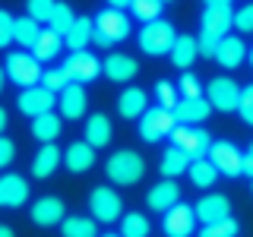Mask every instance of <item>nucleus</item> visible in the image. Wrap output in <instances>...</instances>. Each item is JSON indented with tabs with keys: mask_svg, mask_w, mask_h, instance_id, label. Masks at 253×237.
Returning a JSON list of instances; mask_svg holds the SVG:
<instances>
[{
	"mask_svg": "<svg viewBox=\"0 0 253 237\" xmlns=\"http://www.w3.org/2000/svg\"><path fill=\"white\" fill-rule=\"evenodd\" d=\"M206 6H231V0H203Z\"/></svg>",
	"mask_w": 253,
	"mask_h": 237,
	"instance_id": "obj_49",
	"label": "nucleus"
},
{
	"mask_svg": "<svg viewBox=\"0 0 253 237\" xmlns=\"http://www.w3.org/2000/svg\"><path fill=\"white\" fill-rule=\"evenodd\" d=\"M54 6H57V0H26V10L35 22H51Z\"/></svg>",
	"mask_w": 253,
	"mask_h": 237,
	"instance_id": "obj_39",
	"label": "nucleus"
},
{
	"mask_svg": "<svg viewBox=\"0 0 253 237\" xmlns=\"http://www.w3.org/2000/svg\"><path fill=\"white\" fill-rule=\"evenodd\" d=\"M32 221L38 228H54V225H63L67 218V205H63L60 196H42V199L32 202Z\"/></svg>",
	"mask_w": 253,
	"mask_h": 237,
	"instance_id": "obj_13",
	"label": "nucleus"
},
{
	"mask_svg": "<svg viewBox=\"0 0 253 237\" xmlns=\"http://www.w3.org/2000/svg\"><path fill=\"white\" fill-rule=\"evenodd\" d=\"M250 193H253V180H250Z\"/></svg>",
	"mask_w": 253,
	"mask_h": 237,
	"instance_id": "obj_55",
	"label": "nucleus"
},
{
	"mask_svg": "<svg viewBox=\"0 0 253 237\" xmlns=\"http://www.w3.org/2000/svg\"><path fill=\"white\" fill-rule=\"evenodd\" d=\"M0 237H16V231L10 225H0Z\"/></svg>",
	"mask_w": 253,
	"mask_h": 237,
	"instance_id": "obj_50",
	"label": "nucleus"
},
{
	"mask_svg": "<svg viewBox=\"0 0 253 237\" xmlns=\"http://www.w3.org/2000/svg\"><path fill=\"white\" fill-rule=\"evenodd\" d=\"M193 209H196V221H203V225H215V221L231 218V199L221 193H206Z\"/></svg>",
	"mask_w": 253,
	"mask_h": 237,
	"instance_id": "obj_15",
	"label": "nucleus"
},
{
	"mask_svg": "<svg viewBox=\"0 0 253 237\" xmlns=\"http://www.w3.org/2000/svg\"><path fill=\"white\" fill-rule=\"evenodd\" d=\"M206 158H209V161L215 164V171L225 174V177H241L244 174V152L234 146V142H228V139L212 142V149H209Z\"/></svg>",
	"mask_w": 253,
	"mask_h": 237,
	"instance_id": "obj_11",
	"label": "nucleus"
},
{
	"mask_svg": "<svg viewBox=\"0 0 253 237\" xmlns=\"http://www.w3.org/2000/svg\"><path fill=\"white\" fill-rule=\"evenodd\" d=\"M121 237H149V218L142 212H126L121 218Z\"/></svg>",
	"mask_w": 253,
	"mask_h": 237,
	"instance_id": "obj_35",
	"label": "nucleus"
},
{
	"mask_svg": "<svg viewBox=\"0 0 253 237\" xmlns=\"http://www.w3.org/2000/svg\"><path fill=\"white\" fill-rule=\"evenodd\" d=\"M146 111H149V95L142 89H136V85H126L121 92V98H117V114L124 120H139Z\"/></svg>",
	"mask_w": 253,
	"mask_h": 237,
	"instance_id": "obj_20",
	"label": "nucleus"
},
{
	"mask_svg": "<svg viewBox=\"0 0 253 237\" xmlns=\"http://www.w3.org/2000/svg\"><path fill=\"white\" fill-rule=\"evenodd\" d=\"M16 108H19L22 117H42L57 108V95L44 85H32V89H22L16 95Z\"/></svg>",
	"mask_w": 253,
	"mask_h": 237,
	"instance_id": "obj_9",
	"label": "nucleus"
},
{
	"mask_svg": "<svg viewBox=\"0 0 253 237\" xmlns=\"http://www.w3.org/2000/svg\"><path fill=\"white\" fill-rule=\"evenodd\" d=\"M3 70H6V79L19 85V92L32 89V85H42V76H44L42 60H38L32 51H13L10 57H6Z\"/></svg>",
	"mask_w": 253,
	"mask_h": 237,
	"instance_id": "obj_2",
	"label": "nucleus"
},
{
	"mask_svg": "<svg viewBox=\"0 0 253 237\" xmlns=\"http://www.w3.org/2000/svg\"><path fill=\"white\" fill-rule=\"evenodd\" d=\"M38 35H42V22H35L29 13L16 19V26H13V41L19 44L22 51H32V47H35V41H38Z\"/></svg>",
	"mask_w": 253,
	"mask_h": 237,
	"instance_id": "obj_28",
	"label": "nucleus"
},
{
	"mask_svg": "<svg viewBox=\"0 0 253 237\" xmlns=\"http://www.w3.org/2000/svg\"><path fill=\"white\" fill-rule=\"evenodd\" d=\"M101 73H105L111 82H130V79L139 73V60H133L130 54H108Z\"/></svg>",
	"mask_w": 253,
	"mask_h": 237,
	"instance_id": "obj_22",
	"label": "nucleus"
},
{
	"mask_svg": "<svg viewBox=\"0 0 253 237\" xmlns=\"http://www.w3.org/2000/svg\"><path fill=\"white\" fill-rule=\"evenodd\" d=\"M180 202V187H177V180H162V184H155L152 190L146 193V205L152 212H168L174 209V205Z\"/></svg>",
	"mask_w": 253,
	"mask_h": 237,
	"instance_id": "obj_19",
	"label": "nucleus"
},
{
	"mask_svg": "<svg viewBox=\"0 0 253 237\" xmlns=\"http://www.w3.org/2000/svg\"><path fill=\"white\" fill-rule=\"evenodd\" d=\"M92 35H95V19H89V16H76V22H73V29H70V35L63 38V44L70 47V54L85 51V47L92 44Z\"/></svg>",
	"mask_w": 253,
	"mask_h": 237,
	"instance_id": "obj_26",
	"label": "nucleus"
},
{
	"mask_svg": "<svg viewBox=\"0 0 253 237\" xmlns=\"http://www.w3.org/2000/svg\"><path fill=\"white\" fill-rule=\"evenodd\" d=\"M244 60H247V44H244V38H237V35L221 38L218 51H215V63H221L225 70H234V67H241Z\"/></svg>",
	"mask_w": 253,
	"mask_h": 237,
	"instance_id": "obj_24",
	"label": "nucleus"
},
{
	"mask_svg": "<svg viewBox=\"0 0 253 237\" xmlns=\"http://www.w3.org/2000/svg\"><path fill=\"white\" fill-rule=\"evenodd\" d=\"M29 184L19 174H0V209H22L29 202Z\"/></svg>",
	"mask_w": 253,
	"mask_h": 237,
	"instance_id": "obj_14",
	"label": "nucleus"
},
{
	"mask_svg": "<svg viewBox=\"0 0 253 237\" xmlns=\"http://www.w3.org/2000/svg\"><path fill=\"white\" fill-rule=\"evenodd\" d=\"M130 35V19H126L124 10H101L95 16V35H92V44L98 47H114L117 41Z\"/></svg>",
	"mask_w": 253,
	"mask_h": 237,
	"instance_id": "obj_4",
	"label": "nucleus"
},
{
	"mask_svg": "<svg viewBox=\"0 0 253 237\" xmlns=\"http://www.w3.org/2000/svg\"><path fill=\"white\" fill-rule=\"evenodd\" d=\"M218 41H221V38L209 35V32H200V38H196V44H200V54H203V57H215Z\"/></svg>",
	"mask_w": 253,
	"mask_h": 237,
	"instance_id": "obj_45",
	"label": "nucleus"
},
{
	"mask_svg": "<svg viewBox=\"0 0 253 237\" xmlns=\"http://www.w3.org/2000/svg\"><path fill=\"white\" fill-rule=\"evenodd\" d=\"M200 26H203V32H209V35L225 38L228 32L234 29V10L231 6H206Z\"/></svg>",
	"mask_w": 253,
	"mask_h": 237,
	"instance_id": "obj_18",
	"label": "nucleus"
},
{
	"mask_svg": "<svg viewBox=\"0 0 253 237\" xmlns=\"http://www.w3.org/2000/svg\"><path fill=\"white\" fill-rule=\"evenodd\" d=\"M89 212L95 221H101V225H111V221H121L124 215V199L117 190L111 187H95L89 193Z\"/></svg>",
	"mask_w": 253,
	"mask_h": 237,
	"instance_id": "obj_7",
	"label": "nucleus"
},
{
	"mask_svg": "<svg viewBox=\"0 0 253 237\" xmlns=\"http://www.w3.org/2000/svg\"><path fill=\"white\" fill-rule=\"evenodd\" d=\"M63 168L70 174H85L95 168V149L89 142H70L67 149H63Z\"/></svg>",
	"mask_w": 253,
	"mask_h": 237,
	"instance_id": "obj_17",
	"label": "nucleus"
},
{
	"mask_svg": "<svg viewBox=\"0 0 253 237\" xmlns=\"http://www.w3.org/2000/svg\"><path fill=\"white\" fill-rule=\"evenodd\" d=\"M63 70H67L70 82L85 85V82H92V79L101 76V70H105V60H98L92 51H73L67 60H63Z\"/></svg>",
	"mask_w": 253,
	"mask_h": 237,
	"instance_id": "obj_10",
	"label": "nucleus"
},
{
	"mask_svg": "<svg viewBox=\"0 0 253 237\" xmlns=\"http://www.w3.org/2000/svg\"><path fill=\"white\" fill-rule=\"evenodd\" d=\"M200 237H237V221L225 218V221H215V225H203Z\"/></svg>",
	"mask_w": 253,
	"mask_h": 237,
	"instance_id": "obj_41",
	"label": "nucleus"
},
{
	"mask_svg": "<svg viewBox=\"0 0 253 237\" xmlns=\"http://www.w3.org/2000/svg\"><path fill=\"white\" fill-rule=\"evenodd\" d=\"M171 146L180 149L190 161H200V158L209 155L212 136L203 130V126H184V123H177V126H174V133H171Z\"/></svg>",
	"mask_w": 253,
	"mask_h": 237,
	"instance_id": "obj_6",
	"label": "nucleus"
},
{
	"mask_svg": "<svg viewBox=\"0 0 253 237\" xmlns=\"http://www.w3.org/2000/svg\"><path fill=\"white\" fill-rule=\"evenodd\" d=\"M60 126H63V120L54 114V111L51 114H42V117H32V136L44 146V142H54L60 136Z\"/></svg>",
	"mask_w": 253,
	"mask_h": 237,
	"instance_id": "obj_30",
	"label": "nucleus"
},
{
	"mask_svg": "<svg viewBox=\"0 0 253 237\" xmlns=\"http://www.w3.org/2000/svg\"><path fill=\"white\" fill-rule=\"evenodd\" d=\"M101 237H121V234H101Z\"/></svg>",
	"mask_w": 253,
	"mask_h": 237,
	"instance_id": "obj_54",
	"label": "nucleus"
},
{
	"mask_svg": "<svg viewBox=\"0 0 253 237\" xmlns=\"http://www.w3.org/2000/svg\"><path fill=\"white\" fill-rule=\"evenodd\" d=\"M206 101L212 105V111L231 114V111H237V105H241V85L228 76H215L206 85Z\"/></svg>",
	"mask_w": 253,
	"mask_h": 237,
	"instance_id": "obj_8",
	"label": "nucleus"
},
{
	"mask_svg": "<svg viewBox=\"0 0 253 237\" xmlns=\"http://www.w3.org/2000/svg\"><path fill=\"white\" fill-rule=\"evenodd\" d=\"M13 26H16V19L6 10H0V47H6L13 41Z\"/></svg>",
	"mask_w": 253,
	"mask_h": 237,
	"instance_id": "obj_44",
	"label": "nucleus"
},
{
	"mask_svg": "<svg viewBox=\"0 0 253 237\" xmlns=\"http://www.w3.org/2000/svg\"><path fill=\"white\" fill-rule=\"evenodd\" d=\"M177 92H180V98H203V85L196 79V73L184 70V76L177 79Z\"/></svg>",
	"mask_w": 253,
	"mask_h": 237,
	"instance_id": "obj_40",
	"label": "nucleus"
},
{
	"mask_svg": "<svg viewBox=\"0 0 253 237\" xmlns=\"http://www.w3.org/2000/svg\"><path fill=\"white\" fill-rule=\"evenodd\" d=\"M42 85H44V89H51L54 95H60V92L70 85V76H67V70H63V67H51V70H44V76H42Z\"/></svg>",
	"mask_w": 253,
	"mask_h": 237,
	"instance_id": "obj_38",
	"label": "nucleus"
},
{
	"mask_svg": "<svg viewBox=\"0 0 253 237\" xmlns=\"http://www.w3.org/2000/svg\"><path fill=\"white\" fill-rule=\"evenodd\" d=\"M158 168H162L165 180H177L180 174H187V171H190V158L180 152V149L168 146V149L162 152V164H158Z\"/></svg>",
	"mask_w": 253,
	"mask_h": 237,
	"instance_id": "obj_29",
	"label": "nucleus"
},
{
	"mask_svg": "<svg viewBox=\"0 0 253 237\" xmlns=\"http://www.w3.org/2000/svg\"><path fill=\"white\" fill-rule=\"evenodd\" d=\"M177 101H180L177 85H174L171 79H158V82H155V105L174 111V108H177Z\"/></svg>",
	"mask_w": 253,
	"mask_h": 237,
	"instance_id": "obj_37",
	"label": "nucleus"
},
{
	"mask_svg": "<svg viewBox=\"0 0 253 237\" xmlns=\"http://www.w3.org/2000/svg\"><path fill=\"white\" fill-rule=\"evenodd\" d=\"M247 63H250V67H253V47H250V51H247Z\"/></svg>",
	"mask_w": 253,
	"mask_h": 237,
	"instance_id": "obj_53",
	"label": "nucleus"
},
{
	"mask_svg": "<svg viewBox=\"0 0 253 237\" xmlns=\"http://www.w3.org/2000/svg\"><path fill=\"white\" fill-rule=\"evenodd\" d=\"M234 29L244 32V35L253 32V3H244L241 10H234Z\"/></svg>",
	"mask_w": 253,
	"mask_h": 237,
	"instance_id": "obj_43",
	"label": "nucleus"
},
{
	"mask_svg": "<svg viewBox=\"0 0 253 237\" xmlns=\"http://www.w3.org/2000/svg\"><path fill=\"white\" fill-rule=\"evenodd\" d=\"M237 114H241V120L253 126V85H244L241 89V105H237Z\"/></svg>",
	"mask_w": 253,
	"mask_h": 237,
	"instance_id": "obj_42",
	"label": "nucleus"
},
{
	"mask_svg": "<svg viewBox=\"0 0 253 237\" xmlns=\"http://www.w3.org/2000/svg\"><path fill=\"white\" fill-rule=\"evenodd\" d=\"M60 164H63V152L54 146V142H44V146L35 152V158H32V174H35L38 180H44V177H51Z\"/></svg>",
	"mask_w": 253,
	"mask_h": 237,
	"instance_id": "obj_25",
	"label": "nucleus"
},
{
	"mask_svg": "<svg viewBox=\"0 0 253 237\" xmlns=\"http://www.w3.org/2000/svg\"><path fill=\"white\" fill-rule=\"evenodd\" d=\"M187 177H190V184L193 187H215V180L221 177V174L215 171V164L209 161V158H200V161H190V171H187Z\"/></svg>",
	"mask_w": 253,
	"mask_h": 237,
	"instance_id": "obj_32",
	"label": "nucleus"
},
{
	"mask_svg": "<svg viewBox=\"0 0 253 237\" xmlns=\"http://www.w3.org/2000/svg\"><path fill=\"white\" fill-rule=\"evenodd\" d=\"M3 130H6V111L0 108V136H3Z\"/></svg>",
	"mask_w": 253,
	"mask_h": 237,
	"instance_id": "obj_51",
	"label": "nucleus"
},
{
	"mask_svg": "<svg viewBox=\"0 0 253 237\" xmlns=\"http://www.w3.org/2000/svg\"><path fill=\"white\" fill-rule=\"evenodd\" d=\"M250 152H253V146H250Z\"/></svg>",
	"mask_w": 253,
	"mask_h": 237,
	"instance_id": "obj_57",
	"label": "nucleus"
},
{
	"mask_svg": "<svg viewBox=\"0 0 253 237\" xmlns=\"http://www.w3.org/2000/svg\"><path fill=\"white\" fill-rule=\"evenodd\" d=\"M105 3L111 6V10H126V6H130L133 0H105Z\"/></svg>",
	"mask_w": 253,
	"mask_h": 237,
	"instance_id": "obj_48",
	"label": "nucleus"
},
{
	"mask_svg": "<svg viewBox=\"0 0 253 237\" xmlns=\"http://www.w3.org/2000/svg\"><path fill=\"white\" fill-rule=\"evenodd\" d=\"M3 82H6V70L0 67V92H3Z\"/></svg>",
	"mask_w": 253,
	"mask_h": 237,
	"instance_id": "obj_52",
	"label": "nucleus"
},
{
	"mask_svg": "<svg viewBox=\"0 0 253 237\" xmlns=\"http://www.w3.org/2000/svg\"><path fill=\"white\" fill-rule=\"evenodd\" d=\"M174 126H177V117H174V111L155 105V108H149L146 114L139 117V139H142V142H162V139H171Z\"/></svg>",
	"mask_w": 253,
	"mask_h": 237,
	"instance_id": "obj_5",
	"label": "nucleus"
},
{
	"mask_svg": "<svg viewBox=\"0 0 253 237\" xmlns=\"http://www.w3.org/2000/svg\"><path fill=\"white\" fill-rule=\"evenodd\" d=\"M162 3H171V0H162Z\"/></svg>",
	"mask_w": 253,
	"mask_h": 237,
	"instance_id": "obj_56",
	"label": "nucleus"
},
{
	"mask_svg": "<svg viewBox=\"0 0 253 237\" xmlns=\"http://www.w3.org/2000/svg\"><path fill=\"white\" fill-rule=\"evenodd\" d=\"M85 142L92 149H105L111 139H114V126H111V117L105 114H89L85 117V130H83Z\"/></svg>",
	"mask_w": 253,
	"mask_h": 237,
	"instance_id": "obj_23",
	"label": "nucleus"
},
{
	"mask_svg": "<svg viewBox=\"0 0 253 237\" xmlns=\"http://www.w3.org/2000/svg\"><path fill=\"white\" fill-rule=\"evenodd\" d=\"M73 22H76L73 6L63 3V0H57V6H54V13H51V22H47V29H54L57 35L67 38V35H70V29H73Z\"/></svg>",
	"mask_w": 253,
	"mask_h": 237,
	"instance_id": "obj_34",
	"label": "nucleus"
},
{
	"mask_svg": "<svg viewBox=\"0 0 253 237\" xmlns=\"http://www.w3.org/2000/svg\"><path fill=\"white\" fill-rule=\"evenodd\" d=\"M244 174H247V177L253 180V152H250V149L244 152Z\"/></svg>",
	"mask_w": 253,
	"mask_h": 237,
	"instance_id": "obj_47",
	"label": "nucleus"
},
{
	"mask_svg": "<svg viewBox=\"0 0 253 237\" xmlns=\"http://www.w3.org/2000/svg\"><path fill=\"white\" fill-rule=\"evenodd\" d=\"M105 174H108L111 184H117V187H133V184H139L142 174H146V161H142V155L133 152V149H117L105 161Z\"/></svg>",
	"mask_w": 253,
	"mask_h": 237,
	"instance_id": "obj_1",
	"label": "nucleus"
},
{
	"mask_svg": "<svg viewBox=\"0 0 253 237\" xmlns=\"http://www.w3.org/2000/svg\"><path fill=\"white\" fill-rule=\"evenodd\" d=\"M209 114H212V105L206 101V95L203 98H180L177 108H174V117L184 126H200Z\"/></svg>",
	"mask_w": 253,
	"mask_h": 237,
	"instance_id": "obj_21",
	"label": "nucleus"
},
{
	"mask_svg": "<svg viewBox=\"0 0 253 237\" xmlns=\"http://www.w3.org/2000/svg\"><path fill=\"white\" fill-rule=\"evenodd\" d=\"M168 57H171L174 67L190 70V67H193V60L200 57V44H196L193 35H177V41H174V47H171Z\"/></svg>",
	"mask_w": 253,
	"mask_h": 237,
	"instance_id": "obj_27",
	"label": "nucleus"
},
{
	"mask_svg": "<svg viewBox=\"0 0 253 237\" xmlns=\"http://www.w3.org/2000/svg\"><path fill=\"white\" fill-rule=\"evenodd\" d=\"M139 41V51L149 54V57H165V54H171L174 41H177V32L168 19H155V22H146V26L139 29L136 35Z\"/></svg>",
	"mask_w": 253,
	"mask_h": 237,
	"instance_id": "obj_3",
	"label": "nucleus"
},
{
	"mask_svg": "<svg viewBox=\"0 0 253 237\" xmlns=\"http://www.w3.org/2000/svg\"><path fill=\"white\" fill-rule=\"evenodd\" d=\"M162 0H133L130 3V10H133V16L146 26V22H155V19H162Z\"/></svg>",
	"mask_w": 253,
	"mask_h": 237,
	"instance_id": "obj_36",
	"label": "nucleus"
},
{
	"mask_svg": "<svg viewBox=\"0 0 253 237\" xmlns=\"http://www.w3.org/2000/svg\"><path fill=\"white\" fill-rule=\"evenodd\" d=\"M57 108H60V114L67 117V120H79V117H85V111H89V95H85V85L70 82L67 89L57 95Z\"/></svg>",
	"mask_w": 253,
	"mask_h": 237,
	"instance_id": "obj_16",
	"label": "nucleus"
},
{
	"mask_svg": "<svg viewBox=\"0 0 253 237\" xmlns=\"http://www.w3.org/2000/svg\"><path fill=\"white\" fill-rule=\"evenodd\" d=\"M13 158H16V142L6 139V136H0V168H10Z\"/></svg>",
	"mask_w": 253,
	"mask_h": 237,
	"instance_id": "obj_46",
	"label": "nucleus"
},
{
	"mask_svg": "<svg viewBox=\"0 0 253 237\" xmlns=\"http://www.w3.org/2000/svg\"><path fill=\"white\" fill-rule=\"evenodd\" d=\"M193 228H196V209L187 205V202H177L174 209L165 212V218H162L165 237H190Z\"/></svg>",
	"mask_w": 253,
	"mask_h": 237,
	"instance_id": "obj_12",
	"label": "nucleus"
},
{
	"mask_svg": "<svg viewBox=\"0 0 253 237\" xmlns=\"http://www.w3.org/2000/svg\"><path fill=\"white\" fill-rule=\"evenodd\" d=\"M60 234L63 237H98V225H95V218H85V215H67L60 225Z\"/></svg>",
	"mask_w": 253,
	"mask_h": 237,
	"instance_id": "obj_33",
	"label": "nucleus"
},
{
	"mask_svg": "<svg viewBox=\"0 0 253 237\" xmlns=\"http://www.w3.org/2000/svg\"><path fill=\"white\" fill-rule=\"evenodd\" d=\"M60 47H63V35H57L54 29H42V35H38V41H35V47H32V54H35V57L44 63V60H57Z\"/></svg>",
	"mask_w": 253,
	"mask_h": 237,
	"instance_id": "obj_31",
	"label": "nucleus"
}]
</instances>
